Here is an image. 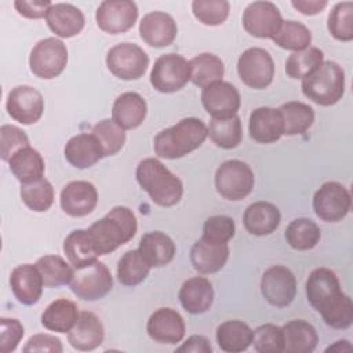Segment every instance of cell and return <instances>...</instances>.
Segmentation results:
<instances>
[{
  "label": "cell",
  "mask_w": 353,
  "mask_h": 353,
  "mask_svg": "<svg viewBox=\"0 0 353 353\" xmlns=\"http://www.w3.org/2000/svg\"><path fill=\"white\" fill-rule=\"evenodd\" d=\"M237 73L247 87L263 90L272 84L274 77L273 58L261 47L247 48L239 57Z\"/></svg>",
  "instance_id": "8fae6325"
},
{
  "label": "cell",
  "mask_w": 353,
  "mask_h": 353,
  "mask_svg": "<svg viewBox=\"0 0 353 353\" xmlns=\"http://www.w3.org/2000/svg\"><path fill=\"white\" fill-rule=\"evenodd\" d=\"M352 197L349 190L339 182L323 183L313 196V210L325 222L342 221L350 210Z\"/></svg>",
  "instance_id": "7c38bea8"
},
{
  "label": "cell",
  "mask_w": 353,
  "mask_h": 353,
  "mask_svg": "<svg viewBox=\"0 0 353 353\" xmlns=\"http://www.w3.org/2000/svg\"><path fill=\"white\" fill-rule=\"evenodd\" d=\"M106 66L121 80H138L149 66V57L134 43H120L108 51Z\"/></svg>",
  "instance_id": "9c48e42d"
},
{
  "label": "cell",
  "mask_w": 353,
  "mask_h": 353,
  "mask_svg": "<svg viewBox=\"0 0 353 353\" xmlns=\"http://www.w3.org/2000/svg\"><path fill=\"white\" fill-rule=\"evenodd\" d=\"M21 199L28 208L36 212L47 211L54 203V188L46 178L21 185Z\"/></svg>",
  "instance_id": "ee69618b"
},
{
  "label": "cell",
  "mask_w": 353,
  "mask_h": 353,
  "mask_svg": "<svg viewBox=\"0 0 353 353\" xmlns=\"http://www.w3.org/2000/svg\"><path fill=\"white\" fill-rule=\"evenodd\" d=\"M320 236V228L309 218H296L291 221L284 233L287 243L298 251H306L316 247Z\"/></svg>",
  "instance_id": "f35d334b"
},
{
  "label": "cell",
  "mask_w": 353,
  "mask_h": 353,
  "mask_svg": "<svg viewBox=\"0 0 353 353\" xmlns=\"http://www.w3.org/2000/svg\"><path fill=\"white\" fill-rule=\"evenodd\" d=\"M79 310L74 302L66 298H59L51 302L41 314L44 328L55 332H69L79 319Z\"/></svg>",
  "instance_id": "836d02e7"
},
{
  "label": "cell",
  "mask_w": 353,
  "mask_h": 353,
  "mask_svg": "<svg viewBox=\"0 0 353 353\" xmlns=\"http://www.w3.org/2000/svg\"><path fill=\"white\" fill-rule=\"evenodd\" d=\"M327 28L336 40L350 41L353 39V3L335 4L328 15Z\"/></svg>",
  "instance_id": "f6af8a7d"
},
{
  "label": "cell",
  "mask_w": 353,
  "mask_h": 353,
  "mask_svg": "<svg viewBox=\"0 0 353 353\" xmlns=\"http://www.w3.org/2000/svg\"><path fill=\"white\" fill-rule=\"evenodd\" d=\"M101 143L105 157L119 153L125 143V132L113 120L105 119L97 123L91 131Z\"/></svg>",
  "instance_id": "bcb514c9"
},
{
  "label": "cell",
  "mask_w": 353,
  "mask_h": 353,
  "mask_svg": "<svg viewBox=\"0 0 353 353\" xmlns=\"http://www.w3.org/2000/svg\"><path fill=\"white\" fill-rule=\"evenodd\" d=\"M229 258L228 243H216L203 236L190 248V262L201 274L219 272Z\"/></svg>",
  "instance_id": "7402d4cb"
},
{
  "label": "cell",
  "mask_w": 353,
  "mask_h": 353,
  "mask_svg": "<svg viewBox=\"0 0 353 353\" xmlns=\"http://www.w3.org/2000/svg\"><path fill=\"white\" fill-rule=\"evenodd\" d=\"M176 352H193V353H211L212 346L210 345L208 339L204 338L203 335H192L181 345L176 347Z\"/></svg>",
  "instance_id": "11a10c76"
},
{
  "label": "cell",
  "mask_w": 353,
  "mask_h": 353,
  "mask_svg": "<svg viewBox=\"0 0 353 353\" xmlns=\"http://www.w3.org/2000/svg\"><path fill=\"white\" fill-rule=\"evenodd\" d=\"M148 113V105L138 92H124L119 95L112 108V120L123 130L139 127Z\"/></svg>",
  "instance_id": "83f0119b"
},
{
  "label": "cell",
  "mask_w": 353,
  "mask_h": 353,
  "mask_svg": "<svg viewBox=\"0 0 353 353\" xmlns=\"http://www.w3.org/2000/svg\"><path fill=\"white\" fill-rule=\"evenodd\" d=\"M135 176L139 186L149 194L154 204L172 207L181 201L183 194L182 181L160 160L154 157L141 160L137 165Z\"/></svg>",
  "instance_id": "7a4b0ae2"
},
{
  "label": "cell",
  "mask_w": 353,
  "mask_h": 353,
  "mask_svg": "<svg viewBox=\"0 0 353 353\" xmlns=\"http://www.w3.org/2000/svg\"><path fill=\"white\" fill-rule=\"evenodd\" d=\"M272 40L284 50L298 52L309 48L312 43V33L307 29V26H305L301 22L283 21L279 32L274 34Z\"/></svg>",
  "instance_id": "b9f144b4"
},
{
  "label": "cell",
  "mask_w": 353,
  "mask_h": 353,
  "mask_svg": "<svg viewBox=\"0 0 353 353\" xmlns=\"http://www.w3.org/2000/svg\"><path fill=\"white\" fill-rule=\"evenodd\" d=\"M105 330L102 321L92 312H81L73 328L68 332V342L81 352L94 350L103 342Z\"/></svg>",
  "instance_id": "cb8c5ba5"
},
{
  "label": "cell",
  "mask_w": 353,
  "mask_h": 353,
  "mask_svg": "<svg viewBox=\"0 0 353 353\" xmlns=\"http://www.w3.org/2000/svg\"><path fill=\"white\" fill-rule=\"evenodd\" d=\"M95 19L101 30L109 34H120L135 25L138 7L130 0H106L97 8Z\"/></svg>",
  "instance_id": "5bb4252c"
},
{
  "label": "cell",
  "mask_w": 353,
  "mask_h": 353,
  "mask_svg": "<svg viewBox=\"0 0 353 353\" xmlns=\"http://www.w3.org/2000/svg\"><path fill=\"white\" fill-rule=\"evenodd\" d=\"M138 223L134 212L128 207H113L103 218L94 222L88 232L101 255L113 252L120 245L128 243L137 233Z\"/></svg>",
  "instance_id": "3957f363"
},
{
  "label": "cell",
  "mask_w": 353,
  "mask_h": 353,
  "mask_svg": "<svg viewBox=\"0 0 353 353\" xmlns=\"http://www.w3.org/2000/svg\"><path fill=\"white\" fill-rule=\"evenodd\" d=\"M68 63V48L63 41L47 37L34 44L29 55L32 73L44 80L59 76Z\"/></svg>",
  "instance_id": "ba28073f"
},
{
  "label": "cell",
  "mask_w": 353,
  "mask_h": 353,
  "mask_svg": "<svg viewBox=\"0 0 353 353\" xmlns=\"http://www.w3.org/2000/svg\"><path fill=\"white\" fill-rule=\"evenodd\" d=\"M8 164L11 172L21 185L39 181L44 175V160L32 146H25L17 150L8 160Z\"/></svg>",
  "instance_id": "d6a6232c"
},
{
  "label": "cell",
  "mask_w": 353,
  "mask_h": 353,
  "mask_svg": "<svg viewBox=\"0 0 353 353\" xmlns=\"http://www.w3.org/2000/svg\"><path fill=\"white\" fill-rule=\"evenodd\" d=\"M254 182L252 170L241 160H228L215 172L216 192L226 200H243L251 193Z\"/></svg>",
  "instance_id": "52a82bcc"
},
{
  "label": "cell",
  "mask_w": 353,
  "mask_h": 353,
  "mask_svg": "<svg viewBox=\"0 0 353 353\" xmlns=\"http://www.w3.org/2000/svg\"><path fill=\"white\" fill-rule=\"evenodd\" d=\"M207 127L197 117H186L160 131L153 141L154 153L163 159H181L203 145Z\"/></svg>",
  "instance_id": "277c9868"
},
{
  "label": "cell",
  "mask_w": 353,
  "mask_h": 353,
  "mask_svg": "<svg viewBox=\"0 0 353 353\" xmlns=\"http://www.w3.org/2000/svg\"><path fill=\"white\" fill-rule=\"evenodd\" d=\"M234 221L226 215L210 216L203 225V237L216 243H228L234 236Z\"/></svg>",
  "instance_id": "681fc988"
},
{
  "label": "cell",
  "mask_w": 353,
  "mask_h": 353,
  "mask_svg": "<svg viewBox=\"0 0 353 353\" xmlns=\"http://www.w3.org/2000/svg\"><path fill=\"white\" fill-rule=\"evenodd\" d=\"M138 251L150 268H161L174 259L176 247L170 236L156 230L142 236Z\"/></svg>",
  "instance_id": "f546056e"
},
{
  "label": "cell",
  "mask_w": 353,
  "mask_h": 353,
  "mask_svg": "<svg viewBox=\"0 0 353 353\" xmlns=\"http://www.w3.org/2000/svg\"><path fill=\"white\" fill-rule=\"evenodd\" d=\"M284 349L288 353H312L319 342L316 328L305 320H291L281 327Z\"/></svg>",
  "instance_id": "4dcf8cb0"
},
{
  "label": "cell",
  "mask_w": 353,
  "mask_h": 353,
  "mask_svg": "<svg viewBox=\"0 0 353 353\" xmlns=\"http://www.w3.org/2000/svg\"><path fill=\"white\" fill-rule=\"evenodd\" d=\"M190 80L189 62L179 54L159 57L150 72V84L159 92L170 94L179 91Z\"/></svg>",
  "instance_id": "30bf717a"
},
{
  "label": "cell",
  "mask_w": 353,
  "mask_h": 353,
  "mask_svg": "<svg viewBox=\"0 0 353 353\" xmlns=\"http://www.w3.org/2000/svg\"><path fill=\"white\" fill-rule=\"evenodd\" d=\"M63 251L74 269L90 265L99 256L88 229L72 230L63 241Z\"/></svg>",
  "instance_id": "1f68e13d"
},
{
  "label": "cell",
  "mask_w": 353,
  "mask_h": 353,
  "mask_svg": "<svg viewBox=\"0 0 353 353\" xmlns=\"http://www.w3.org/2000/svg\"><path fill=\"white\" fill-rule=\"evenodd\" d=\"M6 109L11 119L23 125H30L40 120L44 112V99L36 88L18 85L8 92Z\"/></svg>",
  "instance_id": "2e32d148"
},
{
  "label": "cell",
  "mask_w": 353,
  "mask_h": 353,
  "mask_svg": "<svg viewBox=\"0 0 353 353\" xmlns=\"http://www.w3.org/2000/svg\"><path fill=\"white\" fill-rule=\"evenodd\" d=\"M306 296L328 327L346 330L352 325V299L342 292L338 276L331 269L317 268L309 274L306 280Z\"/></svg>",
  "instance_id": "6da1fadb"
},
{
  "label": "cell",
  "mask_w": 353,
  "mask_h": 353,
  "mask_svg": "<svg viewBox=\"0 0 353 353\" xmlns=\"http://www.w3.org/2000/svg\"><path fill=\"white\" fill-rule=\"evenodd\" d=\"M63 350L61 341L50 334H36L30 336L23 346V352H50V353H61Z\"/></svg>",
  "instance_id": "f5cc1de1"
},
{
  "label": "cell",
  "mask_w": 353,
  "mask_h": 353,
  "mask_svg": "<svg viewBox=\"0 0 353 353\" xmlns=\"http://www.w3.org/2000/svg\"><path fill=\"white\" fill-rule=\"evenodd\" d=\"M51 6L52 3L48 0H17L14 3V7L18 11V14L29 19H39L46 17Z\"/></svg>",
  "instance_id": "db71d44e"
},
{
  "label": "cell",
  "mask_w": 353,
  "mask_h": 353,
  "mask_svg": "<svg viewBox=\"0 0 353 353\" xmlns=\"http://www.w3.org/2000/svg\"><path fill=\"white\" fill-rule=\"evenodd\" d=\"M210 139L222 149H233L243 139L241 120L236 114L229 119H211L207 127Z\"/></svg>",
  "instance_id": "74e56055"
},
{
  "label": "cell",
  "mask_w": 353,
  "mask_h": 353,
  "mask_svg": "<svg viewBox=\"0 0 353 353\" xmlns=\"http://www.w3.org/2000/svg\"><path fill=\"white\" fill-rule=\"evenodd\" d=\"M65 157L70 165L83 170L97 164L105 157V153L92 132H81L68 141L65 145Z\"/></svg>",
  "instance_id": "d4e9b609"
},
{
  "label": "cell",
  "mask_w": 353,
  "mask_h": 353,
  "mask_svg": "<svg viewBox=\"0 0 353 353\" xmlns=\"http://www.w3.org/2000/svg\"><path fill=\"white\" fill-rule=\"evenodd\" d=\"M46 21L51 32L63 39L79 34L85 23L83 12L69 3L52 4L46 15Z\"/></svg>",
  "instance_id": "484cf974"
},
{
  "label": "cell",
  "mask_w": 353,
  "mask_h": 353,
  "mask_svg": "<svg viewBox=\"0 0 353 353\" xmlns=\"http://www.w3.org/2000/svg\"><path fill=\"white\" fill-rule=\"evenodd\" d=\"M302 92L320 106H332L345 94V72L332 61L323 62L302 80Z\"/></svg>",
  "instance_id": "5b68a950"
},
{
  "label": "cell",
  "mask_w": 353,
  "mask_h": 353,
  "mask_svg": "<svg viewBox=\"0 0 353 353\" xmlns=\"http://www.w3.org/2000/svg\"><path fill=\"white\" fill-rule=\"evenodd\" d=\"M201 103L212 119H229L237 114L241 98L233 84L221 80L203 88Z\"/></svg>",
  "instance_id": "e0dca14e"
},
{
  "label": "cell",
  "mask_w": 353,
  "mask_h": 353,
  "mask_svg": "<svg viewBox=\"0 0 353 353\" xmlns=\"http://www.w3.org/2000/svg\"><path fill=\"white\" fill-rule=\"evenodd\" d=\"M10 285L14 296L22 305L32 306L37 303L43 294V279L34 265L23 263L12 269Z\"/></svg>",
  "instance_id": "603a6c76"
},
{
  "label": "cell",
  "mask_w": 353,
  "mask_h": 353,
  "mask_svg": "<svg viewBox=\"0 0 353 353\" xmlns=\"http://www.w3.org/2000/svg\"><path fill=\"white\" fill-rule=\"evenodd\" d=\"M283 124H284V135H301L305 134L314 121V112L313 109L298 101H291L287 103H283L279 108Z\"/></svg>",
  "instance_id": "8d00e7d4"
},
{
  "label": "cell",
  "mask_w": 353,
  "mask_h": 353,
  "mask_svg": "<svg viewBox=\"0 0 353 353\" xmlns=\"http://www.w3.org/2000/svg\"><path fill=\"white\" fill-rule=\"evenodd\" d=\"M216 342L221 350L228 353H240L250 347L252 342V330L240 320H228L216 328Z\"/></svg>",
  "instance_id": "e575fe53"
},
{
  "label": "cell",
  "mask_w": 353,
  "mask_h": 353,
  "mask_svg": "<svg viewBox=\"0 0 353 353\" xmlns=\"http://www.w3.org/2000/svg\"><path fill=\"white\" fill-rule=\"evenodd\" d=\"M59 203L69 216H85L98 204L97 188L88 181H72L61 190Z\"/></svg>",
  "instance_id": "d6986e66"
},
{
  "label": "cell",
  "mask_w": 353,
  "mask_h": 353,
  "mask_svg": "<svg viewBox=\"0 0 353 353\" xmlns=\"http://www.w3.org/2000/svg\"><path fill=\"white\" fill-rule=\"evenodd\" d=\"M261 292L265 301L272 306H288L296 294L295 274L283 265L270 266L262 274Z\"/></svg>",
  "instance_id": "4fadbf2b"
},
{
  "label": "cell",
  "mask_w": 353,
  "mask_h": 353,
  "mask_svg": "<svg viewBox=\"0 0 353 353\" xmlns=\"http://www.w3.org/2000/svg\"><path fill=\"white\" fill-rule=\"evenodd\" d=\"M25 334L23 325L17 319H0V352H14Z\"/></svg>",
  "instance_id": "816d5d0a"
},
{
  "label": "cell",
  "mask_w": 353,
  "mask_h": 353,
  "mask_svg": "<svg viewBox=\"0 0 353 353\" xmlns=\"http://www.w3.org/2000/svg\"><path fill=\"white\" fill-rule=\"evenodd\" d=\"M324 62V54L317 47L292 52L285 61V73L291 79H305Z\"/></svg>",
  "instance_id": "7bdbcfd3"
},
{
  "label": "cell",
  "mask_w": 353,
  "mask_h": 353,
  "mask_svg": "<svg viewBox=\"0 0 353 353\" xmlns=\"http://www.w3.org/2000/svg\"><path fill=\"white\" fill-rule=\"evenodd\" d=\"M190 81L204 88L215 81H221L225 73V66L221 58L211 52H203L189 61Z\"/></svg>",
  "instance_id": "d590c367"
},
{
  "label": "cell",
  "mask_w": 353,
  "mask_h": 353,
  "mask_svg": "<svg viewBox=\"0 0 353 353\" xmlns=\"http://www.w3.org/2000/svg\"><path fill=\"white\" fill-rule=\"evenodd\" d=\"M291 4L295 10H298L303 15H316L327 7L328 1L327 0H309V1L307 0H292Z\"/></svg>",
  "instance_id": "9f6ffc18"
},
{
  "label": "cell",
  "mask_w": 353,
  "mask_h": 353,
  "mask_svg": "<svg viewBox=\"0 0 353 353\" xmlns=\"http://www.w3.org/2000/svg\"><path fill=\"white\" fill-rule=\"evenodd\" d=\"M29 146V138L21 128L10 124H4L0 128V154L4 161H8L11 156L25 148Z\"/></svg>",
  "instance_id": "f907efd6"
},
{
  "label": "cell",
  "mask_w": 353,
  "mask_h": 353,
  "mask_svg": "<svg viewBox=\"0 0 353 353\" xmlns=\"http://www.w3.org/2000/svg\"><path fill=\"white\" fill-rule=\"evenodd\" d=\"M69 287L83 301H98L110 292L113 277L103 262L94 261L74 270Z\"/></svg>",
  "instance_id": "8992f818"
},
{
  "label": "cell",
  "mask_w": 353,
  "mask_h": 353,
  "mask_svg": "<svg viewBox=\"0 0 353 353\" xmlns=\"http://www.w3.org/2000/svg\"><path fill=\"white\" fill-rule=\"evenodd\" d=\"M179 302L190 314H201L207 312L214 302V288L208 279L196 276L188 279L179 290Z\"/></svg>",
  "instance_id": "4316f807"
},
{
  "label": "cell",
  "mask_w": 353,
  "mask_h": 353,
  "mask_svg": "<svg viewBox=\"0 0 353 353\" xmlns=\"http://www.w3.org/2000/svg\"><path fill=\"white\" fill-rule=\"evenodd\" d=\"M139 34L150 47L161 48L174 43L178 34V26L170 14L153 11L141 19Z\"/></svg>",
  "instance_id": "ffe728a7"
},
{
  "label": "cell",
  "mask_w": 353,
  "mask_h": 353,
  "mask_svg": "<svg viewBox=\"0 0 353 353\" xmlns=\"http://www.w3.org/2000/svg\"><path fill=\"white\" fill-rule=\"evenodd\" d=\"M148 335L159 343L175 345L185 336L183 317L171 307H160L153 312L146 323Z\"/></svg>",
  "instance_id": "ac0fdd59"
},
{
  "label": "cell",
  "mask_w": 353,
  "mask_h": 353,
  "mask_svg": "<svg viewBox=\"0 0 353 353\" xmlns=\"http://www.w3.org/2000/svg\"><path fill=\"white\" fill-rule=\"evenodd\" d=\"M229 8L230 6L226 0H194L192 3L193 15L207 26L223 23L229 15Z\"/></svg>",
  "instance_id": "7dc6e473"
},
{
  "label": "cell",
  "mask_w": 353,
  "mask_h": 353,
  "mask_svg": "<svg viewBox=\"0 0 353 353\" xmlns=\"http://www.w3.org/2000/svg\"><path fill=\"white\" fill-rule=\"evenodd\" d=\"M254 350L258 353H279L284 349L283 331L280 327L274 324H263L259 325L255 331H252V342Z\"/></svg>",
  "instance_id": "c3c4849f"
},
{
  "label": "cell",
  "mask_w": 353,
  "mask_h": 353,
  "mask_svg": "<svg viewBox=\"0 0 353 353\" xmlns=\"http://www.w3.org/2000/svg\"><path fill=\"white\" fill-rule=\"evenodd\" d=\"M41 274L44 287H61L69 284L74 270L72 266L59 255H44L34 263Z\"/></svg>",
  "instance_id": "ab89813d"
},
{
  "label": "cell",
  "mask_w": 353,
  "mask_h": 353,
  "mask_svg": "<svg viewBox=\"0 0 353 353\" xmlns=\"http://www.w3.org/2000/svg\"><path fill=\"white\" fill-rule=\"evenodd\" d=\"M281 23V12L270 1L250 3L243 14V26L254 37L273 39Z\"/></svg>",
  "instance_id": "9a60e30c"
},
{
  "label": "cell",
  "mask_w": 353,
  "mask_h": 353,
  "mask_svg": "<svg viewBox=\"0 0 353 353\" xmlns=\"http://www.w3.org/2000/svg\"><path fill=\"white\" fill-rule=\"evenodd\" d=\"M150 266L138 250L127 251L117 263V279L123 285L134 287L141 284L149 274Z\"/></svg>",
  "instance_id": "60d3db41"
},
{
  "label": "cell",
  "mask_w": 353,
  "mask_h": 353,
  "mask_svg": "<svg viewBox=\"0 0 353 353\" xmlns=\"http://www.w3.org/2000/svg\"><path fill=\"white\" fill-rule=\"evenodd\" d=\"M250 138L258 143H273L284 135L283 117L279 109L262 106L250 114L248 121Z\"/></svg>",
  "instance_id": "44dd1931"
},
{
  "label": "cell",
  "mask_w": 353,
  "mask_h": 353,
  "mask_svg": "<svg viewBox=\"0 0 353 353\" xmlns=\"http://www.w3.org/2000/svg\"><path fill=\"white\" fill-rule=\"evenodd\" d=\"M281 221L279 208L269 201L250 204L243 215V225L250 234L268 236L273 233Z\"/></svg>",
  "instance_id": "f1b7e54d"
}]
</instances>
